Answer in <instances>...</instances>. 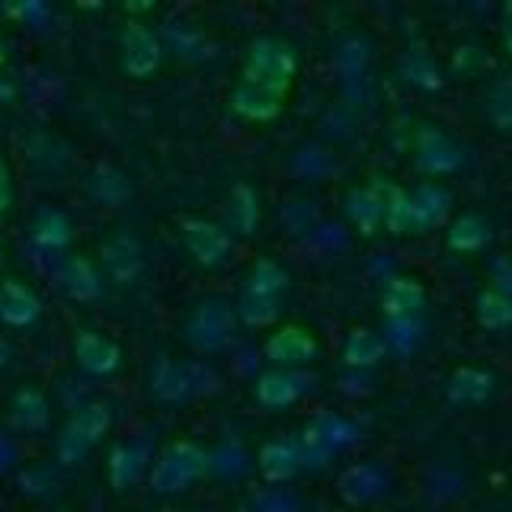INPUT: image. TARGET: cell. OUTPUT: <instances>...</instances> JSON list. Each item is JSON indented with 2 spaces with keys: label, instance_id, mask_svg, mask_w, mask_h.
<instances>
[{
  "label": "cell",
  "instance_id": "6da1fadb",
  "mask_svg": "<svg viewBox=\"0 0 512 512\" xmlns=\"http://www.w3.org/2000/svg\"><path fill=\"white\" fill-rule=\"evenodd\" d=\"M448 205H452V196L436 183H423L410 192L391 189L384 199V224L391 228V234L429 231L445 218Z\"/></svg>",
  "mask_w": 512,
  "mask_h": 512
},
{
  "label": "cell",
  "instance_id": "7a4b0ae2",
  "mask_svg": "<svg viewBox=\"0 0 512 512\" xmlns=\"http://www.w3.org/2000/svg\"><path fill=\"white\" fill-rule=\"evenodd\" d=\"M208 471V452L196 442H173L160 452L151 471V490L160 496H173L192 487Z\"/></svg>",
  "mask_w": 512,
  "mask_h": 512
},
{
  "label": "cell",
  "instance_id": "3957f363",
  "mask_svg": "<svg viewBox=\"0 0 512 512\" xmlns=\"http://www.w3.org/2000/svg\"><path fill=\"white\" fill-rule=\"evenodd\" d=\"M295 71H298V61H295L292 48H288L285 42H279V39H260V42L250 45V55H247V64H244V77H240V80L285 96V90L292 87Z\"/></svg>",
  "mask_w": 512,
  "mask_h": 512
},
{
  "label": "cell",
  "instance_id": "277c9868",
  "mask_svg": "<svg viewBox=\"0 0 512 512\" xmlns=\"http://www.w3.org/2000/svg\"><path fill=\"white\" fill-rule=\"evenodd\" d=\"M218 388V375L202 362H173V359H160L151 378V391L157 400H189Z\"/></svg>",
  "mask_w": 512,
  "mask_h": 512
},
{
  "label": "cell",
  "instance_id": "5b68a950",
  "mask_svg": "<svg viewBox=\"0 0 512 512\" xmlns=\"http://www.w3.org/2000/svg\"><path fill=\"white\" fill-rule=\"evenodd\" d=\"M234 324H237V314L228 301L221 298H205L199 301L192 314L186 317V327H183V340L199 349V352H215L224 343H231L234 336Z\"/></svg>",
  "mask_w": 512,
  "mask_h": 512
},
{
  "label": "cell",
  "instance_id": "8992f818",
  "mask_svg": "<svg viewBox=\"0 0 512 512\" xmlns=\"http://www.w3.org/2000/svg\"><path fill=\"white\" fill-rule=\"evenodd\" d=\"M356 442V426L336 413H317L314 420L301 432V464L324 468V464L340 452V448Z\"/></svg>",
  "mask_w": 512,
  "mask_h": 512
},
{
  "label": "cell",
  "instance_id": "52a82bcc",
  "mask_svg": "<svg viewBox=\"0 0 512 512\" xmlns=\"http://www.w3.org/2000/svg\"><path fill=\"white\" fill-rule=\"evenodd\" d=\"M106 429H109V407L106 404L80 407L58 436V445H55L58 461L61 464H80L93 452V445L106 436Z\"/></svg>",
  "mask_w": 512,
  "mask_h": 512
},
{
  "label": "cell",
  "instance_id": "ba28073f",
  "mask_svg": "<svg viewBox=\"0 0 512 512\" xmlns=\"http://www.w3.org/2000/svg\"><path fill=\"white\" fill-rule=\"evenodd\" d=\"M122 64L132 77H151L160 64V39L144 23H128L122 32Z\"/></svg>",
  "mask_w": 512,
  "mask_h": 512
},
{
  "label": "cell",
  "instance_id": "9c48e42d",
  "mask_svg": "<svg viewBox=\"0 0 512 512\" xmlns=\"http://www.w3.org/2000/svg\"><path fill=\"white\" fill-rule=\"evenodd\" d=\"M183 240L189 253L196 256L202 266H218L228 260V250H231V240L224 231H218L215 224H208L202 218H186L183 221Z\"/></svg>",
  "mask_w": 512,
  "mask_h": 512
},
{
  "label": "cell",
  "instance_id": "30bf717a",
  "mask_svg": "<svg viewBox=\"0 0 512 512\" xmlns=\"http://www.w3.org/2000/svg\"><path fill=\"white\" fill-rule=\"evenodd\" d=\"M416 164L432 176H442L461 167V151L439 128H423L420 138H416Z\"/></svg>",
  "mask_w": 512,
  "mask_h": 512
},
{
  "label": "cell",
  "instance_id": "8fae6325",
  "mask_svg": "<svg viewBox=\"0 0 512 512\" xmlns=\"http://www.w3.org/2000/svg\"><path fill=\"white\" fill-rule=\"evenodd\" d=\"M74 359L90 375H112L122 362V352L116 343L106 340L103 333L80 330L77 340H74Z\"/></svg>",
  "mask_w": 512,
  "mask_h": 512
},
{
  "label": "cell",
  "instance_id": "7c38bea8",
  "mask_svg": "<svg viewBox=\"0 0 512 512\" xmlns=\"http://www.w3.org/2000/svg\"><path fill=\"white\" fill-rule=\"evenodd\" d=\"M384 487H388V477H384L378 464H352V468H346L340 480H336V493H340L349 506L372 503L375 496L384 493Z\"/></svg>",
  "mask_w": 512,
  "mask_h": 512
},
{
  "label": "cell",
  "instance_id": "4fadbf2b",
  "mask_svg": "<svg viewBox=\"0 0 512 512\" xmlns=\"http://www.w3.org/2000/svg\"><path fill=\"white\" fill-rule=\"evenodd\" d=\"M39 314H42V301L29 285L16 279H7L0 285V320L7 327H29L36 324Z\"/></svg>",
  "mask_w": 512,
  "mask_h": 512
},
{
  "label": "cell",
  "instance_id": "5bb4252c",
  "mask_svg": "<svg viewBox=\"0 0 512 512\" xmlns=\"http://www.w3.org/2000/svg\"><path fill=\"white\" fill-rule=\"evenodd\" d=\"M103 266L109 272V279L112 282H119V285H128L132 279H138V272H141V244L135 237H128V234H116V237H109L103 250Z\"/></svg>",
  "mask_w": 512,
  "mask_h": 512
},
{
  "label": "cell",
  "instance_id": "9a60e30c",
  "mask_svg": "<svg viewBox=\"0 0 512 512\" xmlns=\"http://www.w3.org/2000/svg\"><path fill=\"white\" fill-rule=\"evenodd\" d=\"M317 356V343L308 330L301 327H282L266 340V359L276 365H301Z\"/></svg>",
  "mask_w": 512,
  "mask_h": 512
},
{
  "label": "cell",
  "instance_id": "2e32d148",
  "mask_svg": "<svg viewBox=\"0 0 512 512\" xmlns=\"http://www.w3.org/2000/svg\"><path fill=\"white\" fill-rule=\"evenodd\" d=\"M311 378L301 372H269L256 381V400L269 410H282L308 391Z\"/></svg>",
  "mask_w": 512,
  "mask_h": 512
},
{
  "label": "cell",
  "instance_id": "e0dca14e",
  "mask_svg": "<svg viewBox=\"0 0 512 512\" xmlns=\"http://www.w3.org/2000/svg\"><path fill=\"white\" fill-rule=\"evenodd\" d=\"M148 464V442H116L109 452V484L116 490H128L141 477Z\"/></svg>",
  "mask_w": 512,
  "mask_h": 512
},
{
  "label": "cell",
  "instance_id": "ac0fdd59",
  "mask_svg": "<svg viewBox=\"0 0 512 512\" xmlns=\"http://www.w3.org/2000/svg\"><path fill=\"white\" fill-rule=\"evenodd\" d=\"M58 282L61 288L77 301H93L103 295V282H100V272L93 269L90 260L84 256H64L61 266H58Z\"/></svg>",
  "mask_w": 512,
  "mask_h": 512
},
{
  "label": "cell",
  "instance_id": "d6986e66",
  "mask_svg": "<svg viewBox=\"0 0 512 512\" xmlns=\"http://www.w3.org/2000/svg\"><path fill=\"white\" fill-rule=\"evenodd\" d=\"M301 468V448L295 439H272L260 452V471L269 484H285Z\"/></svg>",
  "mask_w": 512,
  "mask_h": 512
},
{
  "label": "cell",
  "instance_id": "ffe728a7",
  "mask_svg": "<svg viewBox=\"0 0 512 512\" xmlns=\"http://www.w3.org/2000/svg\"><path fill=\"white\" fill-rule=\"evenodd\" d=\"M231 106L244 119L266 122V119L282 112V96L272 93V90H263V87H253V84H247V80H237V87L231 93Z\"/></svg>",
  "mask_w": 512,
  "mask_h": 512
},
{
  "label": "cell",
  "instance_id": "44dd1931",
  "mask_svg": "<svg viewBox=\"0 0 512 512\" xmlns=\"http://www.w3.org/2000/svg\"><path fill=\"white\" fill-rule=\"evenodd\" d=\"M423 285L413 282V279H394L388 282V288H384L381 295V308L384 314H388V320L394 317H413L416 311L423 308Z\"/></svg>",
  "mask_w": 512,
  "mask_h": 512
},
{
  "label": "cell",
  "instance_id": "7402d4cb",
  "mask_svg": "<svg viewBox=\"0 0 512 512\" xmlns=\"http://www.w3.org/2000/svg\"><path fill=\"white\" fill-rule=\"evenodd\" d=\"M71 240V221L55 208H42L32 221V244L42 250H61Z\"/></svg>",
  "mask_w": 512,
  "mask_h": 512
},
{
  "label": "cell",
  "instance_id": "603a6c76",
  "mask_svg": "<svg viewBox=\"0 0 512 512\" xmlns=\"http://www.w3.org/2000/svg\"><path fill=\"white\" fill-rule=\"evenodd\" d=\"M490 391H493V378L487 372H480V368H461V372H455L452 384H448V397L455 404H484Z\"/></svg>",
  "mask_w": 512,
  "mask_h": 512
},
{
  "label": "cell",
  "instance_id": "cb8c5ba5",
  "mask_svg": "<svg viewBox=\"0 0 512 512\" xmlns=\"http://www.w3.org/2000/svg\"><path fill=\"white\" fill-rule=\"evenodd\" d=\"M346 212L362 228V234H375V228L384 221V199L375 189H356V192H349Z\"/></svg>",
  "mask_w": 512,
  "mask_h": 512
},
{
  "label": "cell",
  "instance_id": "d4e9b609",
  "mask_svg": "<svg viewBox=\"0 0 512 512\" xmlns=\"http://www.w3.org/2000/svg\"><path fill=\"white\" fill-rule=\"evenodd\" d=\"M490 240V224L480 215H461L452 228H448V247L461 253H474Z\"/></svg>",
  "mask_w": 512,
  "mask_h": 512
},
{
  "label": "cell",
  "instance_id": "484cf974",
  "mask_svg": "<svg viewBox=\"0 0 512 512\" xmlns=\"http://www.w3.org/2000/svg\"><path fill=\"white\" fill-rule=\"evenodd\" d=\"M13 423L20 426V429H32V432H39L48 426V404H45V397L39 391H20L13 397Z\"/></svg>",
  "mask_w": 512,
  "mask_h": 512
},
{
  "label": "cell",
  "instance_id": "4316f807",
  "mask_svg": "<svg viewBox=\"0 0 512 512\" xmlns=\"http://www.w3.org/2000/svg\"><path fill=\"white\" fill-rule=\"evenodd\" d=\"M381 356H384V340L378 333H372V330H352L349 333V340L343 346V359L349 365L365 368V365H375Z\"/></svg>",
  "mask_w": 512,
  "mask_h": 512
},
{
  "label": "cell",
  "instance_id": "83f0119b",
  "mask_svg": "<svg viewBox=\"0 0 512 512\" xmlns=\"http://www.w3.org/2000/svg\"><path fill=\"white\" fill-rule=\"evenodd\" d=\"M288 276L285 272L272 263V260H260L253 266L250 272V279H247V292L250 298H279L282 295V288H285Z\"/></svg>",
  "mask_w": 512,
  "mask_h": 512
},
{
  "label": "cell",
  "instance_id": "f1b7e54d",
  "mask_svg": "<svg viewBox=\"0 0 512 512\" xmlns=\"http://www.w3.org/2000/svg\"><path fill=\"white\" fill-rule=\"evenodd\" d=\"M477 320H480V327H487V330L509 327L512 324V301L503 298L496 288H490V292L477 298Z\"/></svg>",
  "mask_w": 512,
  "mask_h": 512
},
{
  "label": "cell",
  "instance_id": "f546056e",
  "mask_svg": "<svg viewBox=\"0 0 512 512\" xmlns=\"http://www.w3.org/2000/svg\"><path fill=\"white\" fill-rule=\"evenodd\" d=\"M420 340H423V324L416 317H394L384 327V346L404 352V356L420 346Z\"/></svg>",
  "mask_w": 512,
  "mask_h": 512
},
{
  "label": "cell",
  "instance_id": "4dcf8cb0",
  "mask_svg": "<svg viewBox=\"0 0 512 512\" xmlns=\"http://www.w3.org/2000/svg\"><path fill=\"white\" fill-rule=\"evenodd\" d=\"M256 218H260V212H256L253 192L247 186H237L231 196V224L240 234H250L256 228Z\"/></svg>",
  "mask_w": 512,
  "mask_h": 512
},
{
  "label": "cell",
  "instance_id": "1f68e13d",
  "mask_svg": "<svg viewBox=\"0 0 512 512\" xmlns=\"http://www.w3.org/2000/svg\"><path fill=\"white\" fill-rule=\"evenodd\" d=\"M240 317H244L247 324H253V327H263V324H269V320L279 317V298H250V295H244V301H240Z\"/></svg>",
  "mask_w": 512,
  "mask_h": 512
},
{
  "label": "cell",
  "instance_id": "d6a6232c",
  "mask_svg": "<svg viewBox=\"0 0 512 512\" xmlns=\"http://www.w3.org/2000/svg\"><path fill=\"white\" fill-rule=\"evenodd\" d=\"M404 74L407 80H413V84H420L426 90H436L442 84V77L436 71V64H432L423 52H413L407 61H404Z\"/></svg>",
  "mask_w": 512,
  "mask_h": 512
},
{
  "label": "cell",
  "instance_id": "836d02e7",
  "mask_svg": "<svg viewBox=\"0 0 512 512\" xmlns=\"http://www.w3.org/2000/svg\"><path fill=\"white\" fill-rule=\"evenodd\" d=\"M93 196L96 199H103L106 205H116V202H122L125 199V180L116 173V170H96L93 173Z\"/></svg>",
  "mask_w": 512,
  "mask_h": 512
},
{
  "label": "cell",
  "instance_id": "e575fe53",
  "mask_svg": "<svg viewBox=\"0 0 512 512\" xmlns=\"http://www.w3.org/2000/svg\"><path fill=\"white\" fill-rule=\"evenodd\" d=\"M487 112L500 128H512V80H503L490 90Z\"/></svg>",
  "mask_w": 512,
  "mask_h": 512
},
{
  "label": "cell",
  "instance_id": "d590c367",
  "mask_svg": "<svg viewBox=\"0 0 512 512\" xmlns=\"http://www.w3.org/2000/svg\"><path fill=\"white\" fill-rule=\"evenodd\" d=\"M208 468L218 471V474H237L244 471V452L237 445H224L218 448L215 455H208Z\"/></svg>",
  "mask_w": 512,
  "mask_h": 512
},
{
  "label": "cell",
  "instance_id": "8d00e7d4",
  "mask_svg": "<svg viewBox=\"0 0 512 512\" xmlns=\"http://www.w3.org/2000/svg\"><path fill=\"white\" fill-rule=\"evenodd\" d=\"M490 272H493L496 292L512 301V263H506V260H493V263H490Z\"/></svg>",
  "mask_w": 512,
  "mask_h": 512
},
{
  "label": "cell",
  "instance_id": "74e56055",
  "mask_svg": "<svg viewBox=\"0 0 512 512\" xmlns=\"http://www.w3.org/2000/svg\"><path fill=\"white\" fill-rule=\"evenodd\" d=\"M256 503H260V512H295V500H288L285 493H266Z\"/></svg>",
  "mask_w": 512,
  "mask_h": 512
},
{
  "label": "cell",
  "instance_id": "f35d334b",
  "mask_svg": "<svg viewBox=\"0 0 512 512\" xmlns=\"http://www.w3.org/2000/svg\"><path fill=\"white\" fill-rule=\"evenodd\" d=\"M10 13H13V16H23V20H26L29 26H42V23H45V16H48V10H45L42 4H23V7H13Z\"/></svg>",
  "mask_w": 512,
  "mask_h": 512
},
{
  "label": "cell",
  "instance_id": "ab89813d",
  "mask_svg": "<svg viewBox=\"0 0 512 512\" xmlns=\"http://www.w3.org/2000/svg\"><path fill=\"white\" fill-rule=\"evenodd\" d=\"M10 202H13V183H10V170H7L4 160H0V215L7 212Z\"/></svg>",
  "mask_w": 512,
  "mask_h": 512
},
{
  "label": "cell",
  "instance_id": "60d3db41",
  "mask_svg": "<svg viewBox=\"0 0 512 512\" xmlns=\"http://www.w3.org/2000/svg\"><path fill=\"white\" fill-rule=\"evenodd\" d=\"M503 42H506L509 55H512V4L506 7V20H503Z\"/></svg>",
  "mask_w": 512,
  "mask_h": 512
},
{
  "label": "cell",
  "instance_id": "b9f144b4",
  "mask_svg": "<svg viewBox=\"0 0 512 512\" xmlns=\"http://www.w3.org/2000/svg\"><path fill=\"white\" fill-rule=\"evenodd\" d=\"M7 461H10V445L0 439V464H7Z\"/></svg>",
  "mask_w": 512,
  "mask_h": 512
},
{
  "label": "cell",
  "instance_id": "7bdbcfd3",
  "mask_svg": "<svg viewBox=\"0 0 512 512\" xmlns=\"http://www.w3.org/2000/svg\"><path fill=\"white\" fill-rule=\"evenodd\" d=\"M167 512H183V509H167Z\"/></svg>",
  "mask_w": 512,
  "mask_h": 512
},
{
  "label": "cell",
  "instance_id": "ee69618b",
  "mask_svg": "<svg viewBox=\"0 0 512 512\" xmlns=\"http://www.w3.org/2000/svg\"><path fill=\"white\" fill-rule=\"evenodd\" d=\"M244 512H250V509H244Z\"/></svg>",
  "mask_w": 512,
  "mask_h": 512
}]
</instances>
